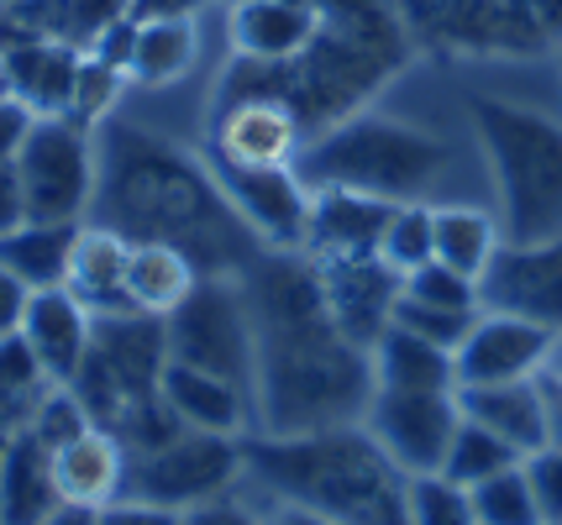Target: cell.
I'll return each mask as SVG.
<instances>
[{"mask_svg": "<svg viewBox=\"0 0 562 525\" xmlns=\"http://www.w3.org/2000/svg\"><path fill=\"white\" fill-rule=\"evenodd\" d=\"M237 278L258 336V378H252L258 431L300 436L363 421L379 389L373 357L331 321L316 263L305 252L263 248Z\"/></svg>", "mask_w": 562, "mask_h": 525, "instance_id": "obj_1", "label": "cell"}, {"mask_svg": "<svg viewBox=\"0 0 562 525\" xmlns=\"http://www.w3.org/2000/svg\"><path fill=\"white\" fill-rule=\"evenodd\" d=\"M95 148L100 179L90 210L126 242H169L195 258L200 274H243L263 252V242L221 195L205 158H190L126 122H105Z\"/></svg>", "mask_w": 562, "mask_h": 525, "instance_id": "obj_2", "label": "cell"}, {"mask_svg": "<svg viewBox=\"0 0 562 525\" xmlns=\"http://www.w3.org/2000/svg\"><path fill=\"white\" fill-rule=\"evenodd\" d=\"M247 473L263 478L284 510H305L331 525H411V473L373 442L363 421L300 431V436H243Z\"/></svg>", "mask_w": 562, "mask_h": 525, "instance_id": "obj_3", "label": "cell"}, {"mask_svg": "<svg viewBox=\"0 0 562 525\" xmlns=\"http://www.w3.org/2000/svg\"><path fill=\"white\" fill-rule=\"evenodd\" d=\"M468 116L499 184L505 242L562 237V122L499 95H473Z\"/></svg>", "mask_w": 562, "mask_h": 525, "instance_id": "obj_4", "label": "cell"}, {"mask_svg": "<svg viewBox=\"0 0 562 525\" xmlns=\"http://www.w3.org/2000/svg\"><path fill=\"white\" fill-rule=\"evenodd\" d=\"M447 169V142L420 126L352 111L300 148V179L311 190H358L379 201H420Z\"/></svg>", "mask_w": 562, "mask_h": 525, "instance_id": "obj_5", "label": "cell"}, {"mask_svg": "<svg viewBox=\"0 0 562 525\" xmlns=\"http://www.w3.org/2000/svg\"><path fill=\"white\" fill-rule=\"evenodd\" d=\"M16 174L26 195V221H69L79 226L95 205L100 148L95 126L74 116H37L16 148Z\"/></svg>", "mask_w": 562, "mask_h": 525, "instance_id": "obj_6", "label": "cell"}, {"mask_svg": "<svg viewBox=\"0 0 562 525\" xmlns=\"http://www.w3.org/2000/svg\"><path fill=\"white\" fill-rule=\"evenodd\" d=\"M164 336H169V357L190 363L205 374L232 378L237 389L252 395L258 378V336H252V316L243 300V278L237 274H205L190 289V300L173 316H164Z\"/></svg>", "mask_w": 562, "mask_h": 525, "instance_id": "obj_7", "label": "cell"}, {"mask_svg": "<svg viewBox=\"0 0 562 525\" xmlns=\"http://www.w3.org/2000/svg\"><path fill=\"white\" fill-rule=\"evenodd\" d=\"M247 473L243 436H216V431H173L169 442L147 452H132V478L126 500L164 504L173 515L195 504L226 500L232 483Z\"/></svg>", "mask_w": 562, "mask_h": 525, "instance_id": "obj_8", "label": "cell"}, {"mask_svg": "<svg viewBox=\"0 0 562 525\" xmlns=\"http://www.w3.org/2000/svg\"><path fill=\"white\" fill-rule=\"evenodd\" d=\"M221 195L243 216V226L273 252H305V231H311V184L300 179L294 163H226L211 158Z\"/></svg>", "mask_w": 562, "mask_h": 525, "instance_id": "obj_9", "label": "cell"}, {"mask_svg": "<svg viewBox=\"0 0 562 525\" xmlns=\"http://www.w3.org/2000/svg\"><path fill=\"white\" fill-rule=\"evenodd\" d=\"M463 404L458 389H373L363 425L405 473H441L458 436Z\"/></svg>", "mask_w": 562, "mask_h": 525, "instance_id": "obj_10", "label": "cell"}, {"mask_svg": "<svg viewBox=\"0 0 562 525\" xmlns=\"http://www.w3.org/2000/svg\"><path fill=\"white\" fill-rule=\"evenodd\" d=\"M479 305L537 321L552 336H562V237L505 242L494 252L490 274L479 278Z\"/></svg>", "mask_w": 562, "mask_h": 525, "instance_id": "obj_11", "label": "cell"}, {"mask_svg": "<svg viewBox=\"0 0 562 525\" xmlns=\"http://www.w3.org/2000/svg\"><path fill=\"white\" fill-rule=\"evenodd\" d=\"M552 331L537 321H520L505 310H479L473 331L458 347V389L463 384H520L541 378V363L552 357Z\"/></svg>", "mask_w": 562, "mask_h": 525, "instance_id": "obj_12", "label": "cell"}, {"mask_svg": "<svg viewBox=\"0 0 562 525\" xmlns=\"http://www.w3.org/2000/svg\"><path fill=\"white\" fill-rule=\"evenodd\" d=\"M316 263V258H311ZM321 274V295L331 321L342 326V336H352L358 347H373L394 321V300H400V284L390 263L373 252V258H326L316 263Z\"/></svg>", "mask_w": 562, "mask_h": 525, "instance_id": "obj_13", "label": "cell"}, {"mask_svg": "<svg viewBox=\"0 0 562 525\" xmlns=\"http://www.w3.org/2000/svg\"><path fill=\"white\" fill-rule=\"evenodd\" d=\"M300 148H305V126L294 116V105L279 95H252V101L216 105L205 152L226 163H294Z\"/></svg>", "mask_w": 562, "mask_h": 525, "instance_id": "obj_14", "label": "cell"}, {"mask_svg": "<svg viewBox=\"0 0 562 525\" xmlns=\"http://www.w3.org/2000/svg\"><path fill=\"white\" fill-rule=\"evenodd\" d=\"M400 201L358 195V190H311V231H305V258H373L384 242L390 210Z\"/></svg>", "mask_w": 562, "mask_h": 525, "instance_id": "obj_15", "label": "cell"}, {"mask_svg": "<svg viewBox=\"0 0 562 525\" xmlns=\"http://www.w3.org/2000/svg\"><path fill=\"white\" fill-rule=\"evenodd\" d=\"M158 395L169 404V415L184 431H216V436H247L252 425V395L237 389L232 378L190 368V363H164V384Z\"/></svg>", "mask_w": 562, "mask_h": 525, "instance_id": "obj_16", "label": "cell"}, {"mask_svg": "<svg viewBox=\"0 0 562 525\" xmlns=\"http://www.w3.org/2000/svg\"><path fill=\"white\" fill-rule=\"evenodd\" d=\"M90 336H95V316L74 300L69 289H32L26 300V321H22V342L32 347V357L43 363V374L53 384H69L90 352Z\"/></svg>", "mask_w": 562, "mask_h": 525, "instance_id": "obj_17", "label": "cell"}, {"mask_svg": "<svg viewBox=\"0 0 562 525\" xmlns=\"http://www.w3.org/2000/svg\"><path fill=\"white\" fill-rule=\"evenodd\" d=\"M53 468H58V489L69 504H105L126 500V478H132V447L122 436H111L105 425H90L85 436H74L69 447L53 452Z\"/></svg>", "mask_w": 562, "mask_h": 525, "instance_id": "obj_18", "label": "cell"}, {"mask_svg": "<svg viewBox=\"0 0 562 525\" xmlns=\"http://www.w3.org/2000/svg\"><path fill=\"white\" fill-rule=\"evenodd\" d=\"M126 258H132V242H126L122 231L85 221L79 237H74L64 289L90 316H122V310H132V300H126Z\"/></svg>", "mask_w": 562, "mask_h": 525, "instance_id": "obj_19", "label": "cell"}, {"mask_svg": "<svg viewBox=\"0 0 562 525\" xmlns=\"http://www.w3.org/2000/svg\"><path fill=\"white\" fill-rule=\"evenodd\" d=\"M64 504L53 447H43L32 431H11L0 452V525H43Z\"/></svg>", "mask_w": 562, "mask_h": 525, "instance_id": "obj_20", "label": "cell"}, {"mask_svg": "<svg viewBox=\"0 0 562 525\" xmlns=\"http://www.w3.org/2000/svg\"><path fill=\"white\" fill-rule=\"evenodd\" d=\"M79 58L85 48H74L64 37H26L16 48H5V90L37 116H69Z\"/></svg>", "mask_w": 562, "mask_h": 525, "instance_id": "obj_21", "label": "cell"}, {"mask_svg": "<svg viewBox=\"0 0 562 525\" xmlns=\"http://www.w3.org/2000/svg\"><path fill=\"white\" fill-rule=\"evenodd\" d=\"M468 421L490 425L494 436H505L520 457H531L552 442V421H547V400H541L537 378H520V384H463L458 389Z\"/></svg>", "mask_w": 562, "mask_h": 525, "instance_id": "obj_22", "label": "cell"}, {"mask_svg": "<svg viewBox=\"0 0 562 525\" xmlns=\"http://www.w3.org/2000/svg\"><path fill=\"white\" fill-rule=\"evenodd\" d=\"M321 16L311 0H237L232 11V43L243 58L290 64L316 43Z\"/></svg>", "mask_w": 562, "mask_h": 525, "instance_id": "obj_23", "label": "cell"}, {"mask_svg": "<svg viewBox=\"0 0 562 525\" xmlns=\"http://www.w3.org/2000/svg\"><path fill=\"white\" fill-rule=\"evenodd\" d=\"M200 269L190 252L169 248V242H132V258H126V300L143 316H173L179 305L190 300V289L200 284Z\"/></svg>", "mask_w": 562, "mask_h": 525, "instance_id": "obj_24", "label": "cell"}, {"mask_svg": "<svg viewBox=\"0 0 562 525\" xmlns=\"http://www.w3.org/2000/svg\"><path fill=\"white\" fill-rule=\"evenodd\" d=\"M373 357V384L379 389H458V352L426 342L416 331L394 326L368 347Z\"/></svg>", "mask_w": 562, "mask_h": 525, "instance_id": "obj_25", "label": "cell"}, {"mask_svg": "<svg viewBox=\"0 0 562 525\" xmlns=\"http://www.w3.org/2000/svg\"><path fill=\"white\" fill-rule=\"evenodd\" d=\"M79 226H69V221H22L16 231L0 237V269L16 274L26 289H58L64 274H69V252H74Z\"/></svg>", "mask_w": 562, "mask_h": 525, "instance_id": "obj_26", "label": "cell"}, {"mask_svg": "<svg viewBox=\"0 0 562 525\" xmlns=\"http://www.w3.org/2000/svg\"><path fill=\"white\" fill-rule=\"evenodd\" d=\"M132 22H137V16H132ZM195 53H200L195 16H147V22H137V43H132V58H126V79H137L147 90L173 84V79L190 75Z\"/></svg>", "mask_w": 562, "mask_h": 525, "instance_id": "obj_27", "label": "cell"}, {"mask_svg": "<svg viewBox=\"0 0 562 525\" xmlns=\"http://www.w3.org/2000/svg\"><path fill=\"white\" fill-rule=\"evenodd\" d=\"M437 263L458 269L463 278H479L490 274L494 252L505 248V231L494 226V216L473 210V205H437Z\"/></svg>", "mask_w": 562, "mask_h": 525, "instance_id": "obj_28", "label": "cell"}, {"mask_svg": "<svg viewBox=\"0 0 562 525\" xmlns=\"http://www.w3.org/2000/svg\"><path fill=\"white\" fill-rule=\"evenodd\" d=\"M515 463H526V457H520L505 436H494L490 425H479V421H468L463 415V421H458V436H452V447H447L441 473L458 478L463 489H473V483L505 473V468H515Z\"/></svg>", "mask_w": 562, "mask_h": 525, "instance_id": "obj_29", "label": "cell"}, {"mask_svg": "<svg viewBox=\"0 0 562 525\" xmlns=\"http://www.w3.org/2000/svg\"><path fill=\"white\" fill-rule=\"evenodd\" d=\"M437 205L426 201H400L390 210V226H384V242H379V258L390 263L394 274H416L420 263L437 258Z\"/></svg>", "mask_w": 562, "mask_h": 525, "instance_id": "obj_30", "label": "cell"}, {"mask_svg": "<svg viewBox=\"0 0 562 525\" xmlns=\"http://www.w3.org/2000/svg\"><path fill=\"white\" fill-rule=\"evenodd\" d=\"M473 494V521L479 525H541L537 494H531V478H526V463H515L505 473L484 478L468 489Z\"/></svg>", "mask_w": 562, "mask_h": 525, "instance_id": "obj_31", "label": "cell"}, {"mask_svg": "<svg viewBox=\"0 0 562 525\" xmlns=\"http://www.w3.org/2000/svg\"><path fill=\"white\" fill-rule=\"evenodd\" d=\"M405 515H411V525H479L473 521V494L447 473H411Z\"/></svg>", "mask_w": 562, "mask_h": 525, "instance_id": "obj_32", "label": "cell"}, {"mask_svg": "<svg viewBox=\"0 0 562 525\" xmlns=\"http://www.w3.org/2000/svg\"><path fill=\"white\" fill-rule=\"evenodd\" d=\"M122 84H126V69L105 64L95 53L79 58V75H74V101H69V116L85 126H100L111 122V111L122 101Z\"/></svg>", "mask_w": 562, "mask_h": 525, "instance_id": "obj_33", "label": "cell"}, {"mask_svg": "<svg viewBox=\"0 0 562 525\" xmlns=\"http://www.w3.org/2000/svg\"><path fill=\"white\" fill-rule=\"evenodd\" d=\"M90 410H85V400L74 395L69 384H48V395L37 400V410H32V421H26V431L43 442V447H69L74 436H85L90 431Z\"/></svg>", "mask_w": 562, "mask_h": 525, "instance_id": "obj_34", "label": "cell"}, {"mask_svg": "<svg viewBox=\"0 0 562 525\" xmlns=\"http://www.w3.org/2000/svg\"><path fill=\"white\" fill-rule=\"evenodd\" d=\"M400 295H411V300H420V305H441V310H484V305H479V284L463 278L458 269L437 263V258L420 263L416 274H405Z\"/></svg>", "mask_w": 562, "mask_h": 525, "instance_id": "obj_35", "label": "cell"}, {"mask_svg": "<svg viewBox=\"0 0 562 525\" xmlns=\"http://www.w3.org/2000/svg\"><path fill=\"white\" fill-rule=\"evenodd\" d=\"M473 321H479V310H441V305H420L411 295L394 300V326H405V331H416V336H426V342H437L447 352L463 347Z\"/></svg>", "mask_w": 562, "mask_h": 525, "instance_id": "obj_36", "label": "cell"}, {"mask_svg": "<svg viewBox=\"0 0 562 525\" xmlns=\"http://www.w3.org/2000/svg\"><path fill=\"white\" fill-rule=\"evenodd\" d=\"M526 478H531V494H537L541 525H562V442H547L541 452H531Z\"/></svg>", "mask_w": 562, "mask_h": 525, "instance_id": "obj_37", "label": "cell"}, {"mask_svg": "<svg viewBox=\"0 0 562 525\" xmlns=\"http://www.w3.org/2000/svg\"><path fill=\"white\" fill-rule=\"evenodd\" d=\"M26 221V195H22V174H16V152L0 158V237L16 231Z\"/></svg>", "mask_w": 562, "mask_h": 525, "instance_id": "obj_38", "label": "cell"}, {"mask_svg": "<svg viewBox=\"0 0 562 525\" xmlns=\"http://www.w3.org/2000/svg\"><path fill=\"white\" fill-rule=\"evenodd\" d=\"M100 525H179V515L147 500H116L100 510Z\"/></svg>", "mask_w": 562, "mask_h": 525, "instance_id": "obj_39", "label": "cell"}, {"mask_svg": "<svg viewBox=\"0 0 562 525\" xmlns=\"http://www.w3.org/2000/svg\"><path fill=\"white\" fill-rule=\"evenodd\" d=\"M26 300H32V289H26V284H22L16 274H5V269H0V342L22 331V321H26Z\"/></svg>", "mask_w": 562, "mask_h": 525, "instance_id": "obj_40", "label": "cell"}, {"mask_svg": "<svg viewBox=\"0 0 562 525\" xmlns=\"http://www.w3.org/2000/svg\"><path fill=\"white\" fill-rule=\"evenodd\" d=\"M32 122H37L32 105H22L16 95H0V158H11V152L22 148V137Z\"/></svg>", "mask_w": 562, "mask_h": 525, "instance_id": "obj_41", "label": "cell"}, {"mask_svg": "<svg viewBox=\"0 0 562 525\" xmlns=\"http://www.w3.org/2000/svg\"><path fill=\"white\" fill-rule=\"evenodd\" d=\"M179 525H258V515H247L243 504L226 494V500H211V504L184 510V515H179Z\"/></svg>", "mask_w": 562, "mask_h": 525, "instance_id": "obj_42", "label": "cell"}, {"mask_svg": "<svg viewBox=\"0 0 562 525\" xmlns=\"http://www.w3.org/2000/svg\"><path fill=\"white\" fill-rule=\"evenodd\" d=\"M526 5H531L541 43H562V0H526Z\"/></svg>", "mask_w": 562, "mask_h": 525, "instance_id": "obj_43", "label": "cell"}, {"mask_svg": "<svg viewBox=\"0 0 562 525\" xmlns=\"http://www.w3.org/2000/svg\"><path fill=\"white\" fill-rule=\"evenodd\" d=\"M200 0H132V16L147 22V16H195Z\"/></svg>", "mask_w": 562, "mask_h": 525, "instance_id": "obj_44", "label": "cell"}, {"mask_svg": "<svg viewBox=\"0 0 562 525\" xmlns=\"http://www.w3.org/2000/svg\"><path fill=\"white\" fill-rule=\"evenodd\" d=\"M541 400H547V421H552V442H562V378L541 374Z\"/></svg>", "mask_w": 562, "mask_h": 525, "instance_id": "obj_45", "label": "cell"}, {"mask_svg": "<svg viewBox=\"0 0 562 525\" xmlns=\"http://www.w3.org/2000/svg\"><path fill=\"white\" fill-rule=\"evenodd\" d=\"M43 525H100V510H90V504H58V510H53L48 521Z\"/></svg>", "mask_w": 562, "mask_h": 525, "instance_id": "obj_46", "label": "cell"}, {"mask_svg": "<svg viewBox=\"0 0 562 525\" xmlns=\"http://www.w3.org/2000/svg\"><path fill=\"white\" fill-rule=\"evenodd\" d=\"M0 95H11V90H5V48H0Z\"/></svg>", "mask_w": 562, "mask_h": 525, "instance_id": "obj_47", "label": "cell"}, {"mask_svg": "<svg viewBox=\"0 0 562 525\" xmlns=\"http://www.w3.org/2000/svg\"><path fill=\"white\" fill-rule=\"evenodd\" d=\"M258 525H279V521H258Z\"/></svg>", "mask_w": 562, "mask_h": 525, "instance_id": "obj_48", "label": "cell"}]
</instances>
